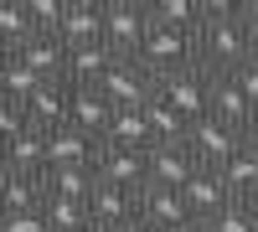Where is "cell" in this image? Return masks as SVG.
I'll return each mask as SVG.
<instances>
[{"label":"cell","mask_w":258,"mask_h":232,"mask_svg":"<svg viewBox=\"0 0 258 232\" xmlns=\"http://www.w3.org/2000/svg\"><path fill=\"white\" fill-rule=\"evenodd\" d=\"M253 57L243 21H238V0H202V31H197V67L207 72H238L243 62Z\"/></svg>","instance_id":"cell-1"},{"label":"cell","mask_w":258,"mask_h":232,"mask_svg":"<svg viewBox=\"0 0 258 232\" xmlns=\"http://www.w3.org/2000/svg\"><path fill=\"white\" fill-rule=\"evenodd\" d=\"M140 67L150 78H170V72H181V67H197V31H170V26H155L150 21V36H145V47H140Z\"/></svg>","instance_id":"cell-2"},{"label":"cell","mask_w":258,"mask_h":232,"mask_svg":"<svg viewBox=\"0 0 258 232\" xmlns=\"http://www.w3.org/2000/svg\"><path fill=\"white\" fill-rule=\"evenodd\" d=\"M212 78L217 72H207V67H181V72H170L155 83V98L170 103L186 124H202L212 114Z\"/></svg>","instance_id":"cell-3"},{"label":"cell","mask_w":258,"mask_h":232,"mask_svg":"<svg viewBox=\"0 0 258 232\" xmlns=\"http://www.w3.org/2000/svg\"><path fill=\"white\" fill-rule=\"evenodd\" d=\"M150 36V6L140 0H103V47L114 57H140Z\"/></svg>","instance_id":"cell-4"},{"label":"cell","mask_w":258,"mask_h":232,"mask_svg":"<svg viewBox=\"0 0 258 232\" xmlns=\"http://www.w3.org/2000/svg\"><path fill=\"white\" fill-rule=\"evenodd\" d=\"M98 93L114 103V109H150V98H155V78H150L135 57H114L109 72L98 78Z\"/></svg>","instance_id":"cell-5"},{"label":"cell","mask_w":258,"mask_h":232,"mask_svg":"<svg viewBox=\"0 0 258 232\" xmlns=\"http://www.w3.org/2000/svg\"><path fill=\"white\" fill-rule=\"evenodd\" d=\"M98 150H103V139L73 129V124H62V129L47 134V171H93Z\"/></svg>","instance_id":"cell-6"},{"label":"cell","mask_w":258,"mask_h":232,"mask_svg":"<svg viewBox=\"0 0 258 232\" xmlns=\"http://www.w3.org/2000/svg\"><path fill=\"white\" fill-rule=\"evenodd\" d=\"M186 150L197 155V165H207V171H217V165L227 160V155H238L243 150V134L238 129H227L222 119H202V124H191V134H186Z\"/></svg>","instance_id":"cell-7"},{"label":"cell","mask_w":258,"mask_h":232,"mask_svg":"<svg viewBox=\"0 0 258 232\" xmlns=\"http://www.w3.org/2000/svg\"><path fill=\"white\" fill-rule=\"evenodd\" d=\"M145 165H150V181H145V186H170V191H181V186L202 171L197 155H191L186 144H150V150H145Z\"/></svg>","instance_id":"cell-8"},{"label":"cell","mask_w":258,"mask_h":232,"mask_svg":"<svg viewBox=\"0 0 258 232\" xmlns=\"http://www.w3.org/2000/svg\"><path fill=\"white\" fill-rule=\"evenodd\" d=\"M93 176L103 186H124V191H140L150 181V165H145V150H119V144H103L98 150V165Z\"/></svg>","instance_id":"cell-9"},{"label":"cell","mask_w":258,"mask_h":232,"mask_svg":"<svg viewBox=\"0 0 258 232\" xmlns=\"http://www.w3.org/2000/svg\"><path fill=\"white\" fill-rule=\"evenodd\" d=\"M140 217L150 227H160V232H176L186 222H197V217L186 212V196L170 191V186H140Z\"/></svg>","instance_id":"cell-10"},{"label":"cell","mask_w":258,"mask_h":232,"mask_svg":"<svg viewBox=\"0 0 258 232\" xmlns=\"http://www.w3.org/2000/svg\"><path fill=\"white\" fill-rule=\"evenodd\" d=\"M62 47H93L103 41V0H68V16H62V31H57Z\"/></svg>","instance_id":"cell-11"},{"label":"cell","mask_w":258,"mask_h":232,"mask_svg":"<svg viewBox=\"0 0 258 232\" xmlns=\"http://www.w3.org/2000/svg\"><path fill=\"white\" fill-rule=\"evenodd\" d=\"M212 119H222L227 129L248 134L253 124H258V109L248 103V93H243L232 78H212Z\"/></svg>","instance_id":"cell-12"},{"label":"cell","mask_w":258,"mask_h":232,"mask_svg":"<svg viewBox=\"0 0 258 232\" xmlns=\"http://www.w3.org/2000/svg\"><path fill=\"white\" fill-rule=\"evenodd\" d=\"M68 88H73V83H68ZM109 119H114V103L103 98L98 88H73V93H68V124H73V129H83V134L103 139Z\"/></svg>","instance_id":"cell-13"},{"label":"cell","mask_w":258,"mask_h":232,"mask_svg":"<svg viewBox=\"0 0 258 232\" xmlns=\"http://www.w3.org/2000/svg\"><path fill=\"white\" fill-rule=\"evenodd\" d=\"M181 196H186V212L197 217V222H212V217H217L222 206L232 201V196H227V186H222V176H217V171H207V165L181 186Z\"/></svg>","instance_id":"cell-14"},{"label":"cell","mask_w":258,"mask_h":232,"mask_svg":"<svg viewBox=\"0 0 258 232\" xmlns=\"http://www.w3.org/2000/svg\"><path fill=\"white\" fill-rule=\"evenodd\" d=\"M88 212H93V222H98L103 232H114V227H124L129 217H140V191H124V186H103V181H98Z\"/></svg>","instance_id":"cell-15"},{"label":"cell","mask_w":258,"mask_h":232,"mask_svg":"<svg viewBox=\"0 0 258 232\" xmlns=\"http://www.w3.org/2000/svg\"><path fill=\"white\" fill-rule=\"evenodd\" d=\"M6 165L16 176H47V134L41 129H21L16 139H6Z\"/></svg>","instance_id":"cell-16"},{"label":"cell","mask_w":258,"mask_h":232,"mask_svg":"<svg viewBox=\"0 0 258 232\" xmlns=\"http://www.w3.org/2000/svg\"><path fill=\"white\" fill-rule=\"evenodd\" d=\"M109 62H114V52L103 47V41H93V47H73L62 83H73V88H98V78L109 72Z\"/></svg>","instance_id":"cell-17"},{"label":"cell","mask_w":258,"mask_h":232,"mask_svg":"<svg viewBox=\"0 0 258 232\" xmlns=\"http://www.w3.org/2000/svg\"><path fill=\"white\" fill-rule=\"evenodd\" d=\"M68 83H47L31 103H26V119H31V129H41V134H52V129H62L68 124Z\"/></svg>","instance_id":"cell-18"},{"label":"cell","mask_w":258,"mask_h":232,"mask_svg":"<svg viewBox=\"0 0 258 232\" xmlns=\"http://www.w3.org/2000/svg\"><path fill=\"white\" fill-rule=\"evenodd\" d=\"M21 62H26L31 72H41L47 83H62V72H68V47H62L57 36H31L26 47L16 52Z\"/></svg>","instance_id":"cell-19"},{"label":"cell","mask_w":258,"mask_h":232,"mask_svg":"<svg viewBox=\"0 0 258 232\" xmlns=\"http://www.w3.org/2000/svg\"><path fill=\"white\" fill-rule=\"evenodd\" d=\"M103 144H119V150H150V124H145V109H114L109 129H103Z\"/></svg>","instance_id":"cell-20"},{"label":"cell","mask_w":258,"mask_h":232,"mask_svg":"<svg viewBox=\"0 0 258 232\" xmlns=\"http://www.w3.org/2000/svg\"><path fill=\"white\" fill-rule=\"evenodd\" d=\"M217 176H222V186H227L232 201H253V196H258V160H253L248 150L227 155V160L217 165Z\"/></svg>","instance_id":"cell-21"},{"label":"cell","mask_w":258,"mask_h":232,"mask_svg":"<svg viewBox=\"0 0 258 232\" xmlns=\"http://www.w3.org/2000/svg\"><path fill=\"white\" fill-rule=\"evenodd\" d=\"M145 124H150V144H186V134H191V124L170 109V103H160V98H150Z\"/></svg>","instance_id":"cell-22"},{"label":"cell","mask_w":258,"mask_h":232,"mask_svg":"<svg viewBox=\"0 0 258 232\" xmlns=\"http://www.w3.org/2000/svg\"><path fill=\"white\" fill-rule=\"evenodd\" d=\"M150 21L170 31H202V0H150Z\"/></svg>","instance_id":"cell-23"},{"label":"cell","mask_w":258,"mask_h":232,"mask_svg":"<svg viewBox=\"0 0 258 232\" xmlns=\"http://www.w3.org/2000/svg\"><path fill=\"white\" fill-rule=\"evenodd\" d=\"M41 186H47V196L93 201V191H98V176H93V171H47V176H41Z\"/></svg>","instance_id":"cell-24"},{"label":"cell","mask_w":258,"mask_h":232,"mask_svg":"<svg viewBox=\"0 0 258 232\" xmlns=\"http://www.w3.org/2000/svg\"><path fill=\"white\" fill-rule=\"evenodd\" d=\"M41 212H47L52 232H78V227H88V222H93L88 201H68V196H41Z\"/></svg>","instance_id":"cell-25"},{"label":"cell","mask_w":258,"mask_h":232,"mask_svg":"<svg viewBox=\"0 0 258 232\" xmlns=\"http://www.w3.org/2000/svg\"><path fill=\"white\" fill-rule=\"evenodd\" d=\"M31 16H26V0H0V41H6L11 52H21L31 41Z\"/></svg>","instance_id":"cell-26"},{"label":"cell","mask_w":258,"mask_h":232,"mask_svg":"<svg viewBox=\"0 0 258 232\" xmlns=\"http://www.w3.org/2000/svg\"><path fill=\"white\" fill-rule=\"evenodd\" d=\"M41 196H47V186H41V176H16L6 191H0V212H36Z\"/></svg>","instance_id":"cell-27"},{"label":"cell","mask_w":258,"mask_h":232,"mask_svg":"<svg viewBox=\"0 0 258 232\" xmlns=\"http://www.w3.org/2000/svg\"><path fill=\"white\" fill-rule=\"evenodd\" d=\"M41 88H47V78H41V72H31L26 62H21V57L11 62V72L0 78V93H6V98H16V103H31V98H36Z\"/></svg>","instance_id":"cell-28"},{"label":"cell","mask_w":258,"mask_h":232,"mask_svg":"<svg viewBox=\"0 0 258 232\" xmlns=\"http://www.w3.org/2000/svg\"><path fill=\"white\" fill-rule=\"evenodd\" d=\"M26 16H31V31L36 36H57L62 31V16H68V0H26Z\"/></svg>","instance_id":"cell-29"},{"label":"cell","mask_w":258,"mask_h":232,"mask_svg":"<svg viewBox=\"0 0 258 232\" xmlns=\"http://www.w3.org/2000/svg\"><path fill=\"white\" fill-rule=\"evenodd\" d=\"M207 227H212V232H258V222H253V212H248V201H227Z\"/></svg>","instance_id":"cell-30"},{"label":"cell","mask_w":258,"mask_h":232,"mask_svg":"<svg viewBox=\"0 0 258 232\" xmlns=\"http://www.w3.org/2000/svg\"><path fill=\"white\" fill-rule=\"evenodd\" d=\"M21 129H31V119H26V103H16V98H0V144L16 139Z\"/></svg>","instance_id":"cell-31"},{"label":"cell","mask_w":258,"mask_h":232,"mask_svg":"<svg viewBox=\"0 0 258 232\" xmlns=\"http://www.w3.org/2000/svg\"><path fill=\"white\" fill-rule=\"evenodd\" d=\"M0 232H52V222H47V212H11V217H0Z\"/></svg>","instance_id":"cell-32"},{"label":"cell","mask_w":258,"mask_h":232,"mask_svg":"<svg viewBox=\"0 0 258 232\" xmlns=\"http://www.w3.org/2000/svg\"><path fill=\"white\" fill-rule=\"evenodd\" d=\"M227 78L238 83V88L248 93V103H253V109H258V57H248L243 67H238V72H227Z\"/></svg>","instance_id":"cell-33"},{"label":"cell","mask_w":258,"mask_h":232,"mask_svg":"<svg viewBox=\"0 0 258 232\" xmlns=\"http://www.w3.org/2000/svg\"><path fill=\"white\" fill-rule=\"evenodd\" d=\"M238 21H243V36H248V47L258 57V0H238Z\"/></svg>","instance_id":"cell-34"},{"label":"cell","mask_w":258,"mask_h":232,"mask_svg":"<svg viewBox=\"0 0 258 232\" xmlns=\"http://www.w3.org/2000/svg\"><path fill=\"white\" fill-rule=\"evenodd\" d=\"M114 232H160V227H150L145 217H129V222H124V227H114Z\"/></svg>","instance_id":"cell-35"},{"label":"cell","mask_w":258,"mask_h":232,"mask_svg":"<svg viewBox=\"0 0 258 232\" xmlns=\"http://www.w3.org/2000/svg\"><path fill=\"white\" fill-rule=\"evenodd\" d=\"M243 150H248V155H253V160H258V124H253V129H248V134H243Z\"/></svg>","instance_id":"cell-36"},{"label":"cell","mask_w":258,"mask_h":232,"mask_svg":"<svg viewBox=\"0 0 258 232\" xmlns=\"http://www.w3.org/2000/svg\"><path fill=\"white\" fill-rule=\"evenodd\" d=\"M11 62H16V52L6 47V41H0V78H6V72H11Z\"/></svg>","instance_id":"cell-37"},{"label":"cell","mask_w":258,"mask_h":232,"mask_svg":"<svg viewBox=\"0 0 258 232\" xmlns=\"http://www.w3.org/2000/svg\"><path fill=\"white\" fill-rule=\"evenodd\" d=\"M11 181H16V171H11V165H6V155H0V191H6Z\"/></svg>","instance_id":"cell-38"},{"label":"cell","mask_w":258,"mask_h":232,"mask_svg":"<svg viewBox=\"0 0 258 232\" xmlns=\"http://www.w3.org/2000/svg\"><path fill=\"white\" fill-rule=\"evenodd\" d=\"M176 232H212L207 222H186V227H176Z\"/></svg>","instance_id":"cell-39"},{"label":"cell","mask_w":258,"mask_h":232,"mask_svg":"<svg viewBox=\"0 0 258 232\" xmlns=\"http://www.w3.org/2000/svg\"><path fill=\"white\" fill-rule=\"evenodd\" d=\"M248 212H253V222H258V196H253V201H248Z\"/></svg>","instance_id":"cell-40"},{"label":"cell","mask_w":258,"mask_h":232,"mask_svg":"<svg viewBox=\"0 0 258 232\" xmlns=\"http://www.w3.org/2000/svg\"><path fill=\"white\" fill-rule=\"evenodd\" d=\"M78 232H103V227H98V222H88V227H78Z\"/></svg>","instance_id":"cell-41"},{"label":"cell","mask_w":258,"mask_h":232,"mask_svg":"<svg viewBox=\"0 0 258 232\" xmlns=\"http://www.w3.org/2000/svg\"><path fill=\"white\" fill-rule=\"evenodd\" d=\"M0 150H6V144H0Z\"/></svg>","instance_id":"cell-42"},{"label":"cell","mask_w":258,"mask_h":232,"mask_svg":"<svg viewBox=\"0 0 258 232\" xmlns=\"http://www.w3.org/2000/svg\"><path fill=\"white\" fill-rule=\"evenodd\" d=\"M0 98H6V93H0Z\"/></svg>","instance_id":"cell-43"},{"label":"cell","mask_w":258,"mask_h":232,"mask_svg":"<svg viewBox=\"0 0 258 232\" xmlns=\"http://www.w3.org/2000/svg\"><path fill=\"white\" fill-rule=\"evenodd\" d=\"M0 217H6V212H0Z\"/></svg>","instance_id":"cell-44"}]
</instances>
